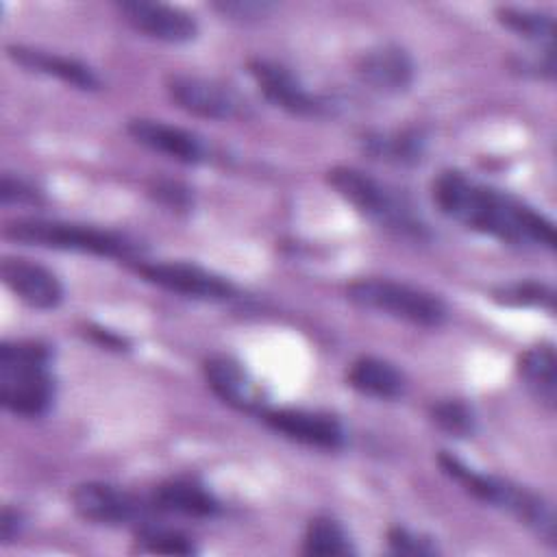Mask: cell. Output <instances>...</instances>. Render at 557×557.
I'll list each match as a JSON object with an SVG mask.
<instances>
[{
  "label": "cell",
  "mask_w": 557,
  "mask_h": 557,
  "mask_svg": "<svg viewBox=\"0 0 557 557\" xmlns=\"http://www.w3.org/2000/svg\"><path fill=\"white\" fill-rule=\"evenodd\" d=\"M433 200L444 215L470 231L516 246L555 248V226L533 207L485 187L457 170L442 172L433 183Z\"/></svg>",
  "instance_id": "1"
},
{
  "label": "cell",
  "mask_w": 557,
  "mask_h": 557,
  "mask_svg": "<svg viewBox=\"0 0 557 557\" xmlns=\"http://www.w3.org/2000/svg\"><path fill=\"white\" fill-rule=\"evenodd\" d=\"M52 352L41 342H4L0 346V403L20 418H41L54 400Z\"/></svg>",
  "instance_id": "2"
},
{
  "label": "cell",
  "mask_w": 557,
  "mask_h": 557,
  "mask_svg": "<svg viewBox=\"0 0 557 557\" xmlns=\"http://www.w3.org/2000/svg\"><path fill=\"white\" fill-rule=\"evenodd\" d=\"M437 463L453 481L463 485L468 494H472L485 505L509 511L522 524L533 529L544 542L555 544V513L548 500L507 479L476 472L474 468L457 459L453 453L442 450L437 457Z\"/></svg>",
  "instance_id": "3"
},
{
  "label": "cell",
  "mask_w": 557,
  "mask_h": 557,
  "mask_svg": "<svg viewBox=\"0 0 557 557\" xmlns=\"http://www.w3.org/2000/svg\"><path fill=\"white\" fill-rule=\"evenodd\" d=\"M326 181L348 205H352L359 213L374 220L376 224L392 228L405 237H426V226L413 211L411 202L374 176L357 168L337 165L329 170Z\"/></svg>",
  "instance_id": "4"
},
{
  "label": "cell",
  "mask_w": 557,
  "mask_h": 557,
  "mask_svg": "<svg viewBox=\"0 0 557 557\" xmlns=\"http://www.w3.org/2000/svg\"><path fill=\"white\" fill-rule=\"evenodd\" d=\"M2 235L26 246L89 252L96 257H131L137 252L135 242L126 235L61 220L20 218L9 222L2 228Z\"/></svg>",
  "instance_id": "5"
},
{
  "label": "cell",
  "mask_w": 557,
  "mask_h": 557,
  "mask_svg": "<svg viewBox=\"0 0 557 557\" xmlns=\"http://www.w3.org/2000/svg\"><path fill=\"white\" fill-rule=\"evenodd\" d=\"M346 296L357 307L379 311L416 326L437 329L448 318V309L440 296L389 278H359L346 287Z\"/></svg>",
  "instance_id": "6"
},
{
  "label": "cell",
  "mask_w": 557,
  "mask_h": 557,
  "mask_svg": "<svg viewBox=\"0 0 557 557\" xmlns=\"http://www.w3.org/2000/svg\"><path fill=\"white\" fill-rule=\"evenodd\" d=\"M74 511L96 524H109V527H122V524H146L150 507L141 503L131 492L100 483V481H87L72 490L70 494Z\"/></svg>",
  "instance_id": "7"
},
{
  "label": "cell",
  "mask_w": 557,
  "mask_h": 557,
  "mask_svg": "<svg viewBox=\"0 0 557 557\" xmlns=\"http://www.w3.org/2000/svg\"><path fill=\"white\" fill-rule=\"evenodd\" d=\"M144 281L198 300H226L235 294V287L224 276L183 261H159V263H135L133 268Z\"/></svg>",
  "instance_id": "8"
},
{
  "label": "cell",
  "mask_w": 557,
  "mask_h": 557,
  "mask_svg": "<svg viewBox=\"0 0 557 557\" xmlns=\"http://www.w3.org/2000/svg\"><path fill=\"white\" fill-rule=\"evenodd\" d=\"M165 89L176 107L198 117L228 120L239 111V98L235 91L211 78L172 74Z\"/></svg>",
  "instance_id": "9"
},
{
  "label": "cell",
  "mask_w": 557,
  "mask_h": 557,
  "mask_svg": "<svg viewBox=\"0 0 557 557\" xmlns=\"http://www.w3.org/2000/svg\"><path fill=\"white\" fill-rule=\"evenodd\" d=\"M263 422L283 437L311 448L335 450L342 448L346 442V431L342 422L335 416L322 411L268 409L263 411Z\"/></svg>",
  "instance_id": "10"
},
{
  "label": "cell",
  "mask_w": 557,
  "mask_h": 557,
  "mask_svg": "<svg viewBox=\"0 0 557 557\" xmlns=\"http://www.w3.org/2000/svg\"><path fill=\"white\" fill-rule=\"evenodd\" d=\"M117 9L135 30L165 44H187L198 35L196 17L178 7L131 0L120 2Z\"/></svg>",
  "instance_id": "11"
},
{
  "label": "cell",
  "mask_w": 557,
  "mask_h": 557,
  "mask_svg": "<svg viewBox=\"0 0 557 557\" xmlns=\"http://www.w3.org/2000/svg\"><path fill=\"white\" fill-rule=\"evenodd\" d=\"M128 135L148 150L165 154L178 163L196 165L209 157L207 144L200 135L161 120L135 117L128 122Z\"/></svg>",
  "instance_id": "12"
},
{
  "label": "cell",
  "mask_w": 557,
  "mask_h": 557,
  "mask_svg": "<svg viewBox=\"0 0 557 557\" xmlns=\"http://www.w3.org/2000/svg\"><path fill=\"white\" fill-rule=\"evenodd\" d=\"M0 276L4 285L28 307L48 311L57 309L63 300L61 281L48 268L35 261L4 257L0 263Z\"/></svg>",
  "instance_id": "13"
},
{
  "label": "cell",
  "mask_w": 557,
  "mask_h": 557,
  "mask_svg": "<svg viewBox=\"0 0 557 557\" xmlns=\"http://www.w3.org/2000/svg\"><path fill=\"white\" fill-rule=\"evenodd\" d=\"M248 70L259 91L272 104L296 115H311L322 109V102L313 94H309L305 85L281 63L268 59H252L248 63Z\"/></svg>",
  "instance_id": "14"
},
{
  "label": "cell",
  "mask_w": 557,
  "mask_h": 557,
  "mask_svg": "<svg viewBox=\"0 0 557 557\" xmlns=\"http://www.w3.org/2000/svg\"><path fill=\"white\" fill-rule=\"evenodd\" d=\"M357 72L366 85L383 94L407 91L413 83V61L396 44H383L361 54Z\"/></svg>",
  "instance_id": "15"
},
{
  "label": "cell",
  "mask_w": 557,
  "mask_h": 557,
  "mask_svg": "<svg viewBox=\"0 0 557 557\" xmlns=\"http://www.w3.org/2000/svg\"><path fill=\"white\" fill-rule=\"evenodd\" d=\"M7 54L11 61H15L17 65L37 72V74H46V76H54L76 89L83 91H94L100 87V78L98 74L70 57L57 54V52H48L41 48H30V46H22V44H13L7 46Z\"/></svg>",
  "instance_id": "16"
},
{
  "label": "cell",
  "mask_w": 557,
  "mask_h": 557,
  "mask_svg": "<svg viewBox=\"0 0 557 557\" xmlns=\"http://www.w3.org/2000/svg\"><path fill=\"white\" fill-rule=\"evenodd\" d=\"M205 379L213 394L237 409H259L261 389L250 374L231 357H211L205 361Z\"/></svg>",
  "instance_id": "17"
},
{
  "label": "cell",
  "mask_w": 557,
  "mask_h": 557,
  "mask_svg": "<svg viewBox=\"0 0 557 557\" xmlns=\"http://www.w3.org/2000/svg\"><path fill=\"white\" fill-rule=\"evenodd\" d=\"M150 505L157 511L181 513L189 518H211L220 511L215 496L189 479H172L154 487Z\"/></svg>",
  "instance_id": "18"
},
{
  "label": "cell",
  "mask_w": 557,
  "mask_h": 557,
  "mask_svg": "<svg viewBox=\"0 0 557 557\" xmlns=\"http://www.w3.org/2000/svg\"><path fill=\"white\" fill-rule=\"evenodd\" d=\"M348 385L363 396L379 400H394L405 394L403 372L379 357H359L348 368Z\"/></svg>",
  "instance_id": "19"
},
{
  "label": "cell",
  "mask_w": 557,
  "mask_h": 557,
  "mask_svg": "<svg viewBox=\"0 0 557 557\" xmlns=\"http://www.w3.org/2000/svg\"><path fill=\"white\" fill-rule=\"evenodd\" d=\"M518 372L527 389L548 409L557 398V359L550 344H537L520 355Z\"/></svg>",
  "instance_id": "20"
},
{
  "label": "cell",
  "mask_w": 557,
  "mask_h": 557,
  "mask_svg": "<svg viewBox=\"0 0 557 557\" xmlns=\"http://www.w3.org/2000/svg\"><path fill=\"white\" fill-rule=\"evenodd\" d=\"M426 148V137L416 131H396V133H370L363 139V150L372 159H381L396 165H416L422 161Z\"/></svg>",
  "instance_id": "21"
},
{
  "label": "cell",
  "mask_w": 557,
  "mask_h": 557,
  "mask_svg": "<svg viewBox=\"0 0 557 557\" xmlns=\"http://www.w3.org/2000/svg\"><path fill=\"white\" fill-rule=\"evenodd\" d=\"M302 553L313 557H339L352 555L355 548L346 529L337 520L320 516L307 524L302 537Z\"/></svg>",
  "instance_id": "22"
},
{
  "label": "cell",
  "mask_w": 557,
  "mask_h": 557,
  "mask_svg": "<svg viewBox=\"0 0 557 557\" xmlns=\"http://www.w3.org/2000/svg\"><path fill=\"white\" fill-rule=\"evenodd\" d=\"M496 17L507 30H511L518 37H524L529 41H550L553 39V17L548 13L533 11V9H520V7H498Z\"/></svg>",
  "instance_id": "23"
},
{
  "label": "cell",
  "mask_w": 557,
  "mask_h": 557,
  "mask_svg": "<svg viewBox=\"0 0 557 557\" xmlns=\"http://www.w3.org/2000/svg\"><path fill=\"white\" fill-rule=\"evenodd\" d=\"M431 422L450 437H470L476 431V418L470 405L461 400L435 403L429 411Z\"/></svg>",
  "instance_id": "24"
},
{
  "label": "cell",
  "mask_w": 557,
  "mask_h": 557,
  "mask_svg": "<svg viewBox=\"0 0 557 557\" xmlns=\"http://www.w3.org/2000/svg\"><path fill=\"white\" fill-rule=\"evenodd\" d=\"M137 544H139V550L157 553V555H191V553H196L194 542L185 533L154 527L152 522H146L139 527Z\"/></svg>",
  "instance_id": "25"
},
{
  "label": "cell",
  "mask_w": 557,
  "mask_h": 557,
  "mask_svg": "<svg viewBox=\"0 0 557 557\" xmlns=\"http://www.w3.org/2000/svg\"><path fill=\"white\" fill-rule=\"evenodd\" d=\"M494 298L503 305L513 307H542L546 311L555 309V292L537 281H520L513 285L498 287L494 292Z\"/></svg>",
  "instance_id": "26"
},
{
  "label": "cell",
  "mask_w": 557,
  "mask_h": 557,
  "mask_svg": "<svg viewBox=\"0 0 557 557\" xmlns=\"http://www.w3.org/2000/svg\"><path fill=\"white\" fill-rule=\"evenodd\" d=\"M387 544L398 555H435L437 546L431 537L413 533L403 527H394L387 533Z\"/></svg>",
  "instance_id": "27"
},
{
  "label": "cell",
  "mask_w": 557,
  "mask_h": 557,
  "mask_svg": "<svg viewBox=\"0 0 557 557\" xmlns=\"http://www.w3.org/2000/svg\"><path fill=\"white\" fill-rule=\"evenodd\" d=\"M0 202L2 205H39L41 194L26 181L4 174L0 181Z\"/></svg>",
  "instance_id": "28"
},
{
  "label": "cell",
  "mask_w": 557,
  "mask_h": 557,
  "mask_svg": "<svg viewBox=\"0 0 557 557\" xmlns=\"http://www.w3.org/2000/svg\"><path fill=\"white\" fill-rule=\"evenodd\" d=\"M150 194H152L159 202H163V205H168V207H172V209H176V211H185V209H189V205H191V194H189V189H185L183 185L172 183V181H159V183H154V185L150 187Z\"/></svg>",
  "instance_id": "29"
},
{
  "label": "cell",
  "mask_w": 557,
  "mask_h": 557,
  "mask_svg": "<svg viewBox=\"0 0 557 557\" xmlns=\"http://www.w3.org/2000/svg\"><path fill=\"white\" fill-rule=\"evenodd\" d=\"M222 15H231L235 20H252L263 17L268 11H272V4L268 2H218L213 4Z\"/></svg>",
  "instance_id": "30"
},
{
  "label": "cell",
  "mask_w": 557,
  "mask_h": 557,
  "mask_svg": "<svg viewBox=\"0 0 557 557\" xmlns=\"http://www.w3.org/2000/svg\"><path fill=\"white\" fill-rule=\"evenodd\" d=\"M22 520L24 518L17 509H11V507L2 509V516H0V540H2V544H9L20 535L22 524H24Z\"/></svg>",
  "instance_id": "31"
}]
</instances>
